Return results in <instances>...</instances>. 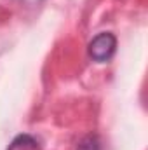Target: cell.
I'll return each instance as SVG.
<instances>
[{
  "label": "cell",
  "mask_w": 148,
  "mask_h": 150,
  "mask_svg": "<svg viewBox=\"0 0 148 150\" xmlns=\"http://www.w3.org/2000/svg\"><path fill=\"white\" fill-rule=\"evenodd\" d=\"M7 150H38V142L32 134H19L12 140Z\"/></svg>",
  "instance_id": "cell-2"
},
{
  "label": "cell",
  "mask_w": 148,
  "mask_h": 150,
  "mask_svg": "<svg viewBox=\"0 0 148 150\" xmlns=\"http://www.w3.org/2000/svg\"><path fill=\"white\" fill-rule=\"evenodd\" d=\"M115 47H117V38L113 33H108V32H103L99 35L91 40L89 44V56L99 63L103 61H108L113 52H115Z\"/></svg>",
  "instance_id": "cell-1"
},
{
  "label": "cell",
  "mask_w": 148,
  "mask_h": 150,
  "mask_svg": "<svg viewBox=\"0 0 148 150\" xmlns=\"http://www.w3.org/2000/svg\"><path fill=\"white\" fill-rule=\"evenodd\" d=\"M77 150H103V147H101V142H99L98 136L89 134V136H85V138L78 143Z\"/></svg>",
  "instance_id": "cell-3"
}]
</instances>
